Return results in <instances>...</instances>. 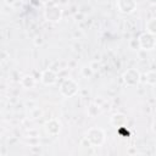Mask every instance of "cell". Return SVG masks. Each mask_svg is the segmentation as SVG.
Returning a JSON list of instances; mask_svg holds the SVG:
<instances>
[{"instance_id":"13","label":"cell","mask_w":156,"mask_h":156,"mask_svg":"<svg viewBox=\"0 0 156 156\" xmlns=\"http://www.w3.org/2000/svg\"><path fill=\"white\" fill-rule=\"evenodd\" d=\"M145 32L156 37V17H151L145 23Z\"/></svg>"},{"instance_id":"2","label":"cell","mask_w":156,"mask_h":156,"mask_svg":"<svg viewBox=\"0 0 156 156\" xmlns=\"http://www.w3.org/2000/svg\"><path fill=\"white\" fill-rule=\"evenodd\" d=\"M60 94L65 98H73L79 93V84L73 78H65L60 87H58Z\"/></svg>"},{"instance_id":"17","label":"cell","mask_w":156,"mask_h":156,"mask_svg":"<svg viewBox=\"0 0 156 156\" xmlns=\"http://www.w3.org/2000/svg\"><path fill=\"white\" fill-rule=\"evenodd\" d=\"M89 65L91 66V68L94 69V72H96V71H99V69H100V67H101V65H100V62H98V61H93V62H90Z\"/></svg>"},{"instance_id":"14","label":"cell","mask_w":156,"mask_h":156,"mask_svg":"<svg viewBox=\"0 0 156 156\" xmlns=\"http://www.w3.org/2000/svg\"><path fill=\"white\" fill-rule=\"evenodd\" d=\"M94 73L95 72H94V69L91 68L90 65H84V66L80 67V76L83 78H85V79H90Z\"/></svg>"},{"instance_id":"12","label":"cell","mask_w":156,"mask_h":156,"mask_svg":"<svg viewBox=\"0 0 156 156\" xmlns=\"http://www.w3.org/2000/svg\"><path fill=\"white\" fill-rule=\"evenodd\" d=\"M144 82L149 85H156V71L155 69H150L144 74Z\"/></svg>"},{"instance_id":"16","label":"cell","mask_w":156,"mask_h":156,"mask_svg":"<svg viewBox=\"0 0 156 156\" xmlns=\"http://www.w3.org/2000/svg\"><path fill=\"white\" fill-rule=\"evenodd\" d=\"M33 43H34L35 46H41V45L44 44V39H43L41 35H37V37L33 39Z\"/></svg>"},{"instance_id":"5","label":"cell","mask_w":156,"mask_h":156,"mask_svg":"<svg viewBox=\"0 0 156 156\" xmlns=\"http://www.w3.org/2000/svg\"><path fill=\"white\" fill-rule=\"evenodd\" d=\"M138 41H139L140 49L144 50V51L154 50L155 46H156V37L152 35V34H150V33H147V32L141 33L138 37Z\"/></svg>"},{"instance_id":"23","label":"cell","mask_w":156,"mask_h":156,"mask_svg":"<svg viewBox=\"0 0 156 156\" xmlns=\"http://www.w3.org/2000/svg\"><path fill=\"white\" fill-rule=\"evenodd\" d=\"M127 152H128V154H134V152L136 154V150H133V149H129V150H128Z\"/></svg>"},{"instance_id":"8","label":"cell","mask_w":156,"mask_h":156,"mask_svg":"<svg viewBox=\"0 0 156 156\" xmlns=\"http://www.w3.org/2000/svg\"><path fill=\"white\" fill-rule=\"evenodd\" d=\"M57 79H58V74L54 69H51V68L44 69L41 72V74H40V82L45 87H51V85L56 84Z\"/></svg>"},{"instance_id":"1","label":"cell","mask_w":156,"mask_h":156,"mask_svg":"<svg viewBox=\"0 0 156 156\" xmlns=\"http://www.w3.org/2000/svg\"><path fill=\"white\" fill-rule=\"evenodd\" d=\"M84 136L88 139V141L91 144V146H95V147L102 146L106 140V133L100 127H90L85 132Z\"/></svg>"},{"instance_id":"11","label":"cell","mask_w":156,"mask_h":156,"mask_svg":"<svg viewBox=\"0 0 156 156\" xmlns=\"http://www.w3.org/2000/svg\"><path fill=\"white\" fill-rule=\"evenodd\" d=\"M101 113V106L98 105L96 102H90L87 107V115L90 118H96Z\"/></svg>"},{"instance_id":"19","label":"cell","mask_w":156,"mask_h":156,"mask_svg":"<svg viewBox=\"0 0 156 156\" xmlns=\"http://www.w3.org/2000/svg\"><path fill=\"white\" fill-rule=\"evenodd\" d=\"M94 102H96L98 105H100V106H102V104L105 102V100H104L102 98H96V99L94 100Z\"/></svg>"},{"instance_id":"22","label":"cell","mask_w":156,"mask_h":156,"mask_svg":"<svg viewBox=\"0 0 156 156\" xmlns=\"http://www.w3.org/2000/svg\"><path fill=\"white\" fill-rule=\"evenodd\" d=\"M146 2H149L152 6H156V0H146Z\"/></svg>"},{"instance_id":"21","label":"cell","mask_w":156,"mask_h":156,"mask_svg":"<svg viewBox=\"0 0 156 156\" xmlns=\"http://www.w3.org/2000/svg\"><path fill=\"white\" fill-rule=\"evenodd\" d=\"M151 130H152L154 133H156V118L152 121V124H151Z\"/></svg>"},{"instance_id":"3","label":"cell","mask_w":156,"mask_h":156,"mask_svg":"<svg viewBox=\"0 0 156 156\" xmlns=\"http://www.w3.org/2000/svg\"><path fill=\"white\" fill-rule=\"evenodd\" d=\"M122 80L127 87H136L141 82V73L136 68H127L122 73Z\"/></svg>"},{"instance_id":"9","label":"cell","mask_w":156,"mask_h":156,"mask_svg":"<svg viewBox=\"0 0 156 156\" xmlns=\"http://www.w3.org/2000/svg\"><path fill=\"white\" fill-rule=\"evenodd\" d=\"M127 123H128V118H127V116H126L124 113H122V112H116V113H113V115L110 117V124H111L113 128H116V129L122 128V127H126Z\"/></svg>"},{"instance_id":"18","label":"cell","mask_w":156,"mask_h":156,"mask_svg":"<svg viewBox=\"0 0 156 156\" xmlns=\"http://www.w3.org/2000/svg\"><path fill=\"white\" fill-rule=\"evenodd\" d=\"M28 136H39V133H38V130H35V129H30L29 132H28V134H27V138Z\"/></svg>"},{"instance_id":"20","label":"cell","mask_w":156,"mask_h":156,"mask_svg":"<svg viewBox=\"0 0 156 156\" xmlns=\"http://www.w3.org/2000/svg\"><path fill=\"white\" fill-rule=\"evenodd\" d=\"M15 1H16V0H4V4L7 5V6H12V5L15 4Z\"/></svg>"},{"instance_id":"15","label":"cell","mask_w":156,"mask_h":156,"mask_svg":"<svg viewBox=\"0 0 156 156\" xmlns=\"http://www.w3.org/2000/svg\"><path fill=\"white\" fill-rule=\"evenodd\" d=\"M29 116H30V118H33V119L40 118V117L43 116V110L35 106V107L30 108V111H29Z\"/></svg>"},{"instance_id":"4","label":"cell","mask_w":156,"mask_h":156,"mask_svg":"<svg viewBox=\"0 0 156 156\" xmlns=\"http://www.w3.org/2000/svg\"><path fill=\"white\" fill-rule=\"evenodd\" d=\"M44 17L48 22L58 23L62 20V10L57 5H49L44 10Z\"/></svg>"},{"instance_id":"6","label":"cell","mask_w":156,"mask_h":156,"mask_svg":"<svg viewBox=\"0 0 156 156\" xmlns=\"http://www.w3.org/2000/svg\"><path fill=\"white\" fill-rule=\"evenodd\" d=\"M116 9L122 15H130L136 10V0H116Z\"/></svg>"},{"instance_id":"7","label":"cell","mask_w":156,"mask_h":156,"mask_svg":"<svg viewBox=\"0 0 156 156\" xmlns=\"http://www.w3.org/2000/svg\"><path fill=\"white\" fill-rule=\"evenodd\" d=\"M61 128H62V124H61L60 119H57V118H49L44 123V129H45L46 134L50 136L58 135L61 132Z\"/></svg>"},{"instance_id":"10","label":"cell","mask_w":156,"mask_h":156,"mask_svg":"<svg viewBox=\"0 0 156 156\" xmlns=\"http://www.w3.org/2000/svg\"><path fill=\"white\" fill-rule=\"evenodd\" d=\"M20 84L23 89L28 90V89H33L37 84V80L35 78L32 76V74H24L21 79H20Z\"/></svg>"}]
</instances>
